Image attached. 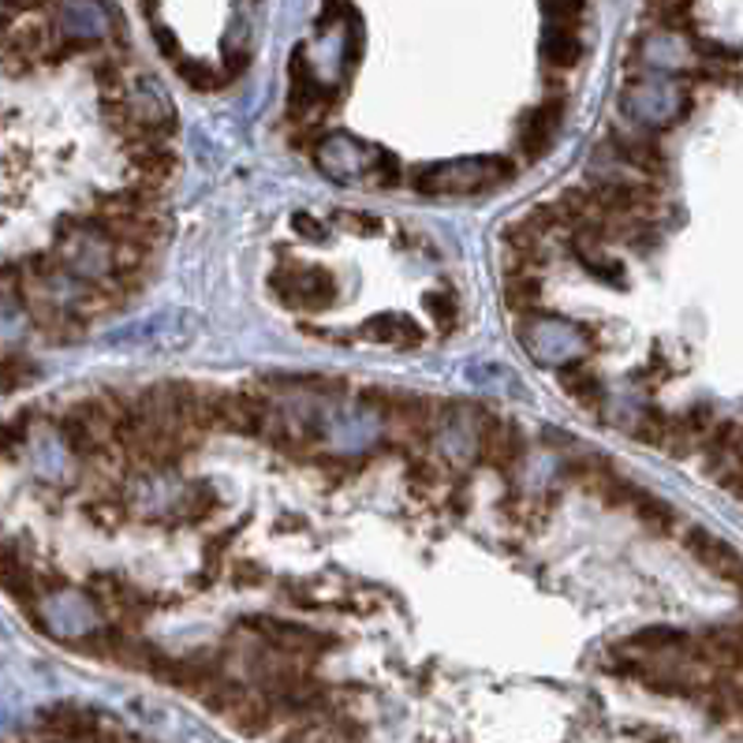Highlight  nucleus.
<instances>
[{"label":"nucleus","mask_w":743,"mask_h":743,"mask_svg":"<svg viewBox=\"0 0 743 743\" xmlns=\"http://www.w3.org/2000/svg\"><path fill=\"white\" fill-rule=\"evenodd\" d=\"M516 179V165L505 153H475V158H456L445 165L415 168L407 184L426 199H459V194H486L498 191Z\"/></svg>","instance_id":"f257e3e1"},{"label":"nucleus","mask_w":743,"mask_h":743,"mask_svg":"<svg viewBox=\"0 0 743 743\" xmlns=\"http://www.w3.org/2000/svg\"><path fill=\"white\" fill-rule=\"evenodd\" d=\"M314 161L329 179L340 184H355V179L370 176L378 187L400 184V161L389 150L370 147V142H358L355 135H332L314 150Z\"/></svg>","instance_id":"f03ea898"},{"label":"nucleus","mask_w":743,"mask_h":743,"mask_svg":"<svg viewBox=\"0 0 743 743\" xmlns=\"http://www.w3.org/2000/svg\"><path fill=\"white\" fill-rule=\"evenodd\" d=\"M269 288L292 311H329L337 303V277L326 266H303V262H280L269 273Z\"/></svg>","instance_id":"7ed1b4c3"},{"label":"nucleus","mask_w":743,"mask_h":743,"mask_svg":"<svg viewBox=\"0 0 743 743\" xmlns=\"http://www.w3.org/2000/svg\"><path fill=\"white\" fill-rule=\"evenodd\" d=\"M527 326H519V340L531 348V355L545 366H565L583 352V329L565 318H531L524 314Z\"/></svg>","instance_id":"20e7f679"},{"label":"nucleus","mask_w":743,"mask_h":743,"mask_svg":"<svg viewBox=\"0 0 743 743\" xmlns=\"http://www.w3.org/2000/svg\"><path fill=\"white\" fill-rule=\"evenodd\" d=\"M34 620H41V628L53 631L60 639H79V635H90L93 625H98V605H93L90 594L56 591L41 605H34Z\"/></svg>","instance_id":"39448f33"},{"label":"nucleus","mask_w":743,"mask_h":743,"mask_svg":"<svg viewBox=\"0 0 743 743\" xmlns=\"http://www.w3.org/2000/svg\"><path fill=\"white\" fill-rule=\"evenodd\" d=\"M243 628L251 631V635H259L262 643H269L273 651H285L306 665H311L322 651H329V643H332V635H322V631L292 625V620H280V617H243Z\"/></svg>","instance_id":"423d86ee"},{"label":"nucleus","mask_w":743,"mask_h":743,"mask_svg":"<svg viewBox=\"0 0 743 743\" xmlns=\"http://www.w3.org/2000/svg\"><path fill=\"white\" fill-rule=\"evenodd\" d=\"M684 550L706 571H714L717 579H725V583H729L732 591L743 597V553L740 550H732L725 538H717L714 531H706V527H695V524H691L688 531H684Z\"/></svg>","instance_id":"0eeeda50"},{"label":"nucleus","mask_w":743,"mask_h":743,"mask_svg":"<svg viewBox=\"0 0 743 743\" xmlns=\"http://www.w3.org/2000/svg\"><path fill=\"white\" fill-rule=\"evenodd\" d=\"M561 119H565V101H542L534 105L531 113L519 119V150H524L527 161H542L545 153L553 150L561 131Z\"/></svg>","instance_id":"6e6552de"},{"label":"nucleus","mask_w":743,"mask_h":743,"mask_svg":"<svg viewBox=\"0 0 743 743\" xmlns=\"http://www.w3.org/2000/svg\"><path fill=\"white\" fill-rule=\"evenodd\" d=\"M109 8L105 0H64L60 4V34L67 41H79V46H90V41L109 38Z\"/></svg>","instance_id":"1a4fd4ad"},{"label":"nucleus","mask_w":743,"mask_h":743,"mask_svg":"<svg viewBox=\"0 0 743 743\" xmlns=\"http://www.w3.org/2000/svg\"><path fill=\"white\" fill-rule=\"evenodd\" d=\"M358 337L370 340V344L381 348H396V352H415V348L426 344V329L418 326L415 318H404V314H378V318H366L358 326Z\"/></svg>","instance_id":"9d476101"},{"label":"nucleus","mask_w":743,"mask_h":743,"mask_svg":"<svg viewBox=\"0 0 743 743\" xmlns=\"http://www.w3.org/2000/svg\"><path fill=\"white\" fill-rule=\"evenodd\" d=\"M127 105H131L139 127L173 135V101H168V93L161 90V83L153 75H142L135 87H127Z\"/></svg>","instance_id":"9b49d317"},{"label":"nucleus","mask_w":743,"mask_h":743,"mask_svg":"<svg viewBox=\"0 0 743 743\" xmlns=\"http://www.w3.org/2000/svg\"><path fill=\"white\" fill-rule=\"evenodd\" d=\"M609 147L628 168H635L643 176H657L665 168L662 147H657V139H646V135H613Z\"/></svg>","instance_id":"f8f14e48"},{"label":"nucleus","mask_w":743,"mask_h":743,"mask_svg":"<svg viewBox=\"0 0 743 743\" xmlns=\"http://www.w3.org/2000/svg\"><path fill=\"white\" fill-rule=\"evenodd\" d=\"M542 60L557 72L565 67H576L583 60V38H579L576 27H565V23H550L542 34Z\"/></svg>","instance_id":"ddd939ff"},{"label":"nucleus","mask_w":743,"mask_h":743,"mask_svg":"<svg viewBox=\"0 0 743 743\" xmlns=\"http://www.w3.org/2000/svg\"><path fill=\"white\" fill-rule=\"evenodd\" d=\"M557 381H561V389H565L568 396L576 400V404L591 407V412H597V407L605 404V386H602V378H597L594 370H587V366H579V363L557 366Z\"/></svg>","instance_id":"4468645a"},{"label":"nucleus","mask_w":743,"mask_h":743,"mask_svg":"<svg viewBox=\"0 0 743 743\" xmlns=\"http://www.w3.org/2000/svg\"><path fill=\"white\" fill-rule=\"evenodd\" d=\"M631 512L639 516V524L646 527V531H654V534H672V527L680 524V516H677V508L669 505L665 498H657V493L651 490H639L635 498H631Z\"/></svg>","instance_id":"2eb2a0df"},{"label":"nucleus","mask_w":743,"mask_h":743,"mask_svg":"<svg viewBox=\"0 0 743 743\" xmlns=\"http://www.w3.org/2000/svg\"><path fill=\"white\" fill-rule=\"evenodd\" d=\"M221 508V498L217 490H213L210 482H199L191 486V490L179 498V524H206V519L213 516V512Z\"/></svg>","instance_id":"dca6fc26"},{"label":"nucleus","mask_w":743,"mask_h":743,"mask_svg":"<svg viewBox=\"0 0 743 743\" xmlns=\"http://www.w3.org/2000/svg\"><path fill=\"white\" fill-rule=\"evenodd\" d=\"M87 519L98 531H119L127 519V501L119 493H98L93 501H87Z\"/></svg>","instance_id":"f3484780"},{"label":"nucleus","mask_w":743,"mask_h":743,"mask_svg":"<svg viewBox=\"0 0 743 743\" xmlns=\"http://www.w3.org/2000/svg\"><path fill=\"white\" fill-rule=\"evenodd\" d=\"M576 262L583 266L587 273H591L594 280H605V285H625L628 280V269H625V262L620 259H609V254L597 247V251H576Z\"/></svg>","instance_id":"a211bd4d"},{"label":"nucleus","mask_w":743,"mask_h":743,"mask_svg":"<svg viewBox=\"0 0 743 743\" xmlns=\"http://www.w3.org/2000/svg\"><path fill=\"white\" fill-rule=\"evenodd\" d=\"M426 311L433 314V322H438L441 332H452L459 326V295L452 292V288H438V292H426L423 295Z\"/></svg>","instance_id":"6ab92c4d"},{"label":"nucleus","mask_w":743,"mask_h":743,"mask_svg":"<svg viewBox=\"0 0 743 743\" xmlns=\"http://www.w3.org/2000/svg\"><path fill=\"white\" fill-rule=\"evenodd\" d=\"M538 295H542V288H538V280L531 277V273H512V277H508L505 303L516 314H531L534 306H538Z\"/></svg>","instance_id":"aec40b11"},{"label":"nucleus","mask_w":743,"mask_h":743,"mask_svg":"<svg viewBox=\"0 0 743 743\" xmlns=\"http://www.w3.org/2000/svg\"><path fill=\"white\" fill-rule=\"evenodd\" d=\"M669 430H672V415L657 412V407H646V412L639 415V423H635V438L643 441V445H654V449H665Z\"/></svg>","instance_id":"412c9836"},{"label":"nucleus","mask_w":743,"mask_h":743,"mask_svg":"<svg viewBox=\"0 0 743 743\" xmlns=\"http://www.w3.org/2000/svg\"><path fill=\"white\" fill-rule=\"evenodd\" d=\"M441 467L445 464H433V459H412V464H407V486H412L418 498H426V493L438 490Z\"/></svg>","instance_id":"4be33fe9"},{"label":"nucleus","mask_w":743,"mask_h":743,"mask_svg":"<svg viewBox=\"0 0 743 743\" xmlns=\"http://www.w3.org/2000/svg\"><path fill=\"white\" fill-rule=\"evenodd\" d=\"M176 72L191 90H217L221 87V75L213 72L210 64H202V60H199V64H194V60H187V56L176 60Z\"/></svg>","instance_id":"5701e85b"},{"label":"nucleus","mask_w":743,"mask_h":743,"mask_svg":"<svg viewBox=\"0 0 743 743\" xmlns=\"http://www.w3.org/2000/svg\"><path fill=\"white\" fill-rule=\"evenodd\" d=\"M30 378H34V363H30L27 355L8 352L4 358H0V386H4V389L27 386Z\"/></svg>","instance_id":"b1692460"},{"label":"nucleus","mask_w":743,"mask_h":743,"mask_svg":"<svg viewBox=\"0 0 743 743\" xmlns=\"http://www.w3.org/2000/svg\"><path fill=\"white\" fill-rule=\"evenodd\" d=\"M583 4L587 0H542L550 23H565V27H576L579 15H583Z\"/></svg>","instance_id":"393cba45"},{"label":"nucleus","mask_w":743,"mask_h":743,"mask_svg":"<svg viewBox=\"0 0 743 743\" xmlns=\"http://www.w3.org/2000/svg\"><path fill=\"white\" fill-rule=\"evenodd\" d=\"M228 576H232L236 587H259L262 579L269 576L262 565H254V561H232V568H228Z\"/></svg>","instance_id":"a878e982"},{"label":"nucleus","mask_w":743,"mask_h":743,"mask_svg":"<svg viewBox=\"0 0 743 743\" xmlns=\"http://www.w3.org/2000/svg\"><path fill=\"white\" fill-rule=\"evenodd\" d=\"M292 225H295V232L303 239H311V243H326V239H329V228L322 225L318 217H311V213H295Z\"/></svg>","instance_id":"bb28decb"},{"label":"nucleus","mask_w":743,"mask_h":743,"mask_svg":"<svg viewBox=\"0 0 743 743\" xmlns=\"http://www.w3.org/2000/svg\"><path fill=\"white\" fill-rule=\"evenodd\" d=\"M340 225H355V232L363 236H374L378 232V217H370V213H355V210H340L337 213Z\"/></svg>","instance_id":"cd10ccee"}]
</instances>
